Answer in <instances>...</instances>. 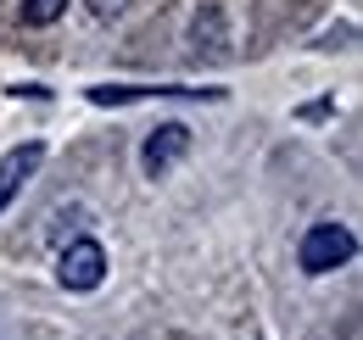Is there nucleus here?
Listing matches in <instances>:
<instances>
[{"instance_id":"f257e3e1","label":"nucleus","mask_w":363,"mask_h":340,"mask_svg":"<svg viewBox=\"0 0 363 340\" xmlns=\"http://www.w3.org/2000/svg\"><path fill=\"white\" fill-rule=\"evenodd\" d=\"M358 256V240H352V229L347 223H335V217H318L308 223V234H302V246H296V268L318 279V273H335V268H347Z\"/></svg>"},{"instance_id":"f03ea898","label":"nucleus","mask_w":363,"mask_h":340,"mask_svg":"<svg viewBox=\"0 0 363 340\" xmlns=\"http://www.w3.org/2000/svg\"><path fill=\"white\" fill-rule=\"evenodd\" d=\"M56 279L67 285V290H95L101 279H106V246L101 240H73V246H62L56 256Z\"/></svg>"},{"instance_id":"7ed1b4c3","label":"nucleus","mask_w":363,"mask_h":340,"mask_svg":"<svg viewBox=\"0 0 363 340\" xmlns=\"http://www.w3.org/2000/svg\"><path fill=\"white\" fill-rule=\"evenodd\" d=\"M95 106H129V101H162V95H184V101H224V89H190V84H95L84 89Z\"/></svg>"},{"instance_id":"20e7f679","label":"nucleus","mask_w":363,"mask_h":340,"mask_svg":"<svg viewBox=\"0 0 363 340\" xmlns=\"http://www.w3.org/2000/svg\"><path fill=\"white\" fill-rule=\"evenodd\" d=\"M184 151H190V128H184V123H157L151 134H145V145H140V168H145V178H162Z\"/></svg>"},{"instance_id":"39448f33","label":"nucleus","mask_w":363,"mask_h":340,"mask_svg":"<svg viewBox=\"0 0 363 340\" xmlns=\"http://www.w3.org/2000/svg\"><path fill=\"white\" fill-rule=\"evenodd\" d=\"M40 162H45V145L40 140H28V145H11L6 157H0V212L17 201V190L40 173Z\"/></svg>"},{"instance_id":"423d86ee","label":"nucleus","mask_w":363,"mask_h":340,"mask_svg":"<svg viewBox=\"0 0 363 340\" xmlns=\"http://www.w3.org/2000/svg\"><path fill=\"white\" fill-rule=\"evenodd\" d=\"M17 17H23L28 28H50V23H62V17H67V0H23V6H17Z\"/></svg>"},{"instance_id":"0eeeda50","label":"nucleus","mask_w":363,"mask_h":340,"mask_svg":"<svg viewBox=\"0 0 363 340\" xmlns=\"http://www.w3.org/2000/svg\"><path fill=\"white\" fill-rule=\"evenodd\" d=\"M95 11H101V17H112V11H118V6H123V0H90Z\"/></svg>"}]
</instances>
